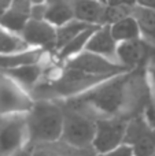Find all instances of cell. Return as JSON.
Wrapping results in <instances>:
<instances>
[{
	"label": "cell",
	"instance_id": "cell-1",
	"mask_svg": "<svg viewBox=\"0 0 155 156\" xmlns=\"http://www.w3.org/2000/svg\"><path fill=\"white\" fill-rule=\"evenodd\" d=\"M150 100L146 70H133L110 78L85 93L60 103L93 119H131L143 114Z\"/></svg>",
	"mask_w": 155,
	"mask_h": 156
},
{
	"label": "cell",
	"instance_id": "cell-2",
	"mask_svg": "<svg viewBox=\"0 0 155 156\" xmlns=\"http://www.w3.org/2000/svg\"><path fill=\"white\" fill-rule=\"evenodd\" d=\"M62 103L58 100H34L32 110L26 114L29 144H52L62 138L63 132Z\"/></svg>",
	"mask_w": 155,
	"mask_h": 156
},
{
	"label": "cell",
	"instance_id": "cell-3",
	"mask_svg": "<svg viewBox=\"0 0 155 156\" xmlns=\"http://www.w3.org/2000/svg\"><path fill=\"white\" fill-rule=\"evenodd\" d=\"M65 121L60 141L74 149L92 148L96 132V119L73 110L62 103Z\"/></svg>",
	"mask_w": 155,
	"mask_h": 156
},
{
	"label": "cell",
	"instance_id": "cell-4",
	"mask_svg": "<svg viewBox=\"0 0 155 156\" xmlns=\"http://www.w3.org/2000/svg\"><path fill=\"white\" fill-rule=\"evenodd\" d=\"M34 104V97L10 76L0 71V118L26 115Z\"/></svg>",
	"mask_w": 155,
	"mask_h": 156
},
{
	"label": "cell",
	"instance_id": "cell-5",
	"mask_svg": "<svg viewBox=\"0 0 155 156\" xmlns=\"http://www.w3.org/2000/svg\"><path fill=\"white\" fill-rule=\"evenodd\" d=\"M27 145L26 115L0 118V156H15Z\"/></svg>",
	"mask_w": 155,
	"mask_h": 156
},
{
	"label": "cell",
	"instance_id": "cell-6",
	"mask_svg": "<svg viewBox=\"0 0 155 156\" xmlns=\"http://www.w3.org/2000/svg\"><path fill=\"white\" fill-rule=\"evenodd\" d=\"M60 66L80 71V73L88 74V76H92V77L104 78V80H110L113 77L121 76V74L129 71L128 69L124 67L120 63L111 62V60L104 59V58L93 55L87 51L77 55L76 58L67 60V62H65Z\"/></svg>",
	"mask_w": 155,
	"mask_h": 156
},
{
	"label": "cell",
	"instance_id": "cell-7",
	"mask_svg": "<svg viewBox=\"0 0 155 156\" xmlns=\"http://www.w3.org/2000/svg\"><path fill=\"white\" fill-rule=\"evenodd\" d=\"M128 121L129 119L121 118L96 119V132L92 144L95 154H104L122 145L125 140Z\"/></svg>",
	"mask_w": 155,
	"mask_h": 156
},
{
	"label": "cell",
	"instance_id": "cell-8",
	"mask_svg": "<svg viewBox=\"0 0 155 156\" xmlns=\"http://www.w3.org/2000/svg\"><path fill=\"white\" fill-rule=\"evenodd\" d=\"M124 144L131 147L135 156L155 155V129L148 125L143 114L128 121Z\"/></svg>",
	"mask_w": 155,
	"mask_h": 156
},
{
	"label": "cell",
	"instance_id": "cell-9",
	"mask_svg": "<svg viewBox=\"0 0 155 156\" xmlns=\"http://www.w3.org/2000/svg\"><path fill=\"white\" fill-rule=\"evenodd\" d=\"M117 60L129 71L146 70L151 63L155 62V47L143 38L121 43L118 44Z\"/></svg>",
	"mask_w": 155,
	"mask_h": 156
},
{
	"label": "cell",
	"instance_id": "cell-10",
	"mask_svg": "<svg viewBox=\"0 0 155 156\" xmlns=\"http://www.w3.org/2000/svg\"><path fill=\"white\" fill-rule=\"evenodd\" d=\"M21 36L30 48L44 49L48 54L55 52L56 27L45 19H30Z\"/></svg>",
	"mask_w": 155,
	"mask_h": 156
},
{
	"label": "cell",
	"instance_id": "cell-11",
	"mask_svg": "<svg viewBox=\"0 0 155 156\" xmlns=\"http://www.w3.org/2000/svg\"><path fill=\"white\" fill-rule=\"evenodd\" d=\"M33 0H11L10 7L0 18V26L13 33L21 34L32 18Z\"/></svg>",
	"mask_w": 155,
	"mask_h": 156
},
{
	"label": "cell",
	"instance_id": "cell-12",
	"mask_svg": "<svg viewBox=\"0 0 155 156\" xmlns=\"http://www.w3.org/2000/svg\"><path fill=\"white\" fill-rule=\"evenodd\" d=\"M85 51L91 52L93 55H98V56H102L104 59H109L111 62L118 63L117 60L118 43L113 37L110 26H98V29L91 36Z\"/></svg>",
	"mask_w": 155,
	"mask_h": 156
},
{
	"label": "cell",
	"instance_id": "cell-13",
	"mask_svg": "<svg viewBox=\"0 0 155 156\" xmlns=\"http://www.w3.org/2000/svg\"><path fill=\"white\" fill-rule=\"evenodd\" d=\"M47 63H48V58L40 63H34V65L29 66H22L18 69H13L8 71H2L10 76L13 80H15L19 85H22L27 92L33 93L36 88L43 82L44 77L47 73Z\"/></svg>",
	"mask_w": 155,
	"mask_h": 156
},
{
	"label": "cell",
	"instance_id": "cell-14",
	"mask_svg": "<svg viewBox=\"0 0 155 156\" xmlns=\"http://www.w3.org/2000/svg\"><path fill=\"white\" fill-rule=\"evenodd\" d=\"M51 54L44 49L29 48L26 51L16 52L11 55H0V71H8L13 69H18L22 66H29L34 63H40L45 60Z\"/></svg>",
	"mask_w": 155,
	"mask_h": 156
},
{
	"label": "cell",
	"instance_id": "cell-15",
	"mask_svg": "<svg viewBox=\"0 0 155 156\" xmlns=\"http://www.w3.org/2000/svg\"><path fill=\"white\" fill-rule=\"evenodd\" d=\"M45 4V21L55 27L74 19V0H43Z\"/></svg>",
	"mask_w": 155,
	"mask_h": 156
},
{
	"label": "cell",
	"instance_id": "cell-16",
	"mask_svg": "<svg viewBox=\"0 0 155 156\" xmlns=\"http://www.w3.org/2000/svg\"><path fill=\"white\" fill-rule=\"evenodd\" d=\"M106 4L98 0H74V19L91 26H102Z\"/></svg>",
	"mask_w": 155,
	"mask_h": 156
},
{
	"label": "cell",
	"instance_id": "cell-17",
	"mask_svg": "<svg viewBox=\"0 0 155 156\" xmlns=\"http://www.w3.org/2000/svg\"><path fill=\"white\" fill-rule=\"evenodd\" d=\"M110 30H111V34L114 37V40L118 44L142 38V32H140L139 23L133 18V15L128 16V18H124L121 21H118L117 23L111 25Z\"/></svg>",
	"mask_w": 155,
	"mask_h": 156
},
{
	"label": "cell",
	"instance_id": "cell-18",
	"mask_svg": "<svg viewBox=\"0 0 155 156\" xmlns=\"http://www.w3.org/2000/svg\"><path fill=\"white\" fill-rule=\"evenodd\" d=\"M133 18L137 21L142 32V38L148 44L155 47V11L142 7H135L132 12Z\"/></svg>",
	"mask_w": 155,
	"mask_h": 156
},
{
	"label": "cell",
	"instance_id": "cell-19",
	"mask_svg": "<svg viewBox=\"0 0 155 156\" xmlns=\"http://www.w3.org/2000/svg\"><path fill=\"white\" fill-rule=\"evenodd\" d=\"M88 27H91V25L84 23V22L78 21V19H73V21L56 27V45H55V52L58 49H60L62 47H65L66 44H69L71 40H74L77 36H80Z\"/></svg>",
	"mask_w": 155,
	"mask_h": 156
},
{
	"label": "cell",
	"instance_id": "cell-20",
	"mask_svg": "<svg viewBox=\"0 0 155 156\" xmlns=\"http://www.w3.org/2000/svg\"><path fill=\"white\" fill-rule=\"evenodd\" d=\"M30 47L25 43L21 34L13 33L0 26V55H11L29 49Z\"/></svg>",
	"mask_w": 155,
	"mask_h": 156
},
{
	"label": "cell",
	"instance_id": "cell-21",
	"mask_svg": "<svg viewBox=\"0 0 155 156\" xmlns=\"http://www.w3.org/2000/svg\"><path fill=\"white\" fill-rule=\"evenodd\" d=\"M135 7H121V5H106L103 14L102 26H111L124 18L132 15Z\"/></svg>",
	"mask_w": 155,
	"mask_h": 156
},
{
	"label": "cell",
	"instance_id": "cell-22",
	"mask_svg": "<svg viewBox=\"0 0 155 156\" xmlns=\"http://www.w3.org/2000/svg\"><path fill=\"white\" fill-rule=\"evenodd\" d=\"M143 116L148 122V125L153 129H155V97H151L148 104L146 105L144 111H143Z\"/></svg>",
	"mask_w": 155,
	"mask_h": 156
},
{
	"label": "cell",
	"instance_id": "cell-23",
	"mask_svg": "<svg viewBox=\"0 0 155 156\" xmlns=\"http://www.w3.org/2000/svg\"><path fill=\"white\" fill-rule=\"evenodd\" d=\"M95 156H135V154L131 147L122 144V145H120L118 148L111 149V151H109V152H104V154H95Z\"/></svg>",
	"mask_w": 155,
	"mask_h": 156
},
{
	"label": "cell",
	"instance_id": "cell-24",
	"mask_svg": "<svg viewBox=\"0 0 155 156\" xmlns=\"http://www.w3.org/2000/svg\"><path fill=\"white\" fill-rule=\"evenodd\" d=\"M146 76H147V83L150 88L151 97H155V62H153L146 69Z\"/></svg>",
	"mask_w": 155,
	"mask_h": 156
},
{
	"label": "cell",
	"instance_id": "cell-25",
	"mask_svg": "<svg viewBox=\"0 0 155 156\" xmlns=\"http://www.w3.org/2000/svg\"><path fill=\"white\" fill-rule=\"evenodd\" d=\"M106 5H121V7H136V0H107Z\"/></svg>",
	"mask_w": 155,
	"mask_h": 156
},
{
	"label": "cell",
	"instance_id": "cell-26",
	"mask_svg": "<svg viewBox=\"0 0 155 156\" xmlns=\"http://www.w3.org/2000/svg\"><path fill=\"white\" fill-rule=\"evenodd\" d=\"M136 5L137 7L155 11V0H136Z\"/></svg>",
	"mask_w": 155,
	"mask_h": 156
},
{
	"label": "cell",
	"instance_id": "cell-27",
	"mask_svg": "<svg viewBox=\"0 0 155 156\" xmlns=\"http://www.w3.org/2000/svg\"><path fill=\"white\" fill-rule=\"evenodd\" d=\"M10 4H11V0H0V18L4 15L7 8L10 7Z\"/></svg>",
	"mask_w": 155,
	"mask_h": 156
},
{
	"label": "cell",
	"instance_id": "cell-28",
	"mask_svg": "<svg viewBox=\"0 0 155 156\" xmlns=\"http://www.w3.org/2000/svg\"><path fill=\"white\" fill-rule=\"evenodd\" d=\"M98 2H100V3H103V4H106L107 0H98Z\"/></svg>",
	"mask_w": 155,
	"mask_h": 156
},
{
	"label": "cell",
	"instance_id": "cell-29",
	"mask_svg": "<svg viewBox=\"0 0 155 156\" xmlns=\"http://www.w3.org/2000/svg\"><path fill=\"white\" fill-rule=\"evenodd\" d=\"M154 156H155V155H154Z\"/></svg>",
	"mask_w": 155,
	"mask_h": 156
}]
</instances>
